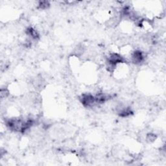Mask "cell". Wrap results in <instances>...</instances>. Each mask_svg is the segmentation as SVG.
<instances>
[{"label":"cell","mask_w":166,"mask_h":166,"mask_svg":"<svg viewBox=\"0 0 166 166\" xmlns=\"http://www.w3.org/2000/svg\"><path fill=\"white\" fill-rule=\"evenodd\" d=\"M145 57L144 53L140 50L134 51L131 55L132 62L136 64H140L142 63L145 60Z\"/></svg>","instance_id":"2"},{"label":"cell","mask_w":166,"mask_h":166,"mask_svg":"<svg viewBox=\"0 0 166 166\" xmlns=\"http://www.w3.org/2000/svg\"><path fill=\"white\" fill-rule=\"evenodd\" d=\"M49 3L48 2H40L38 4V7L39 8H42V9H46L49 7Z\"/></svg>","instance_id":"4"},{"label":"cell","mask_w":166,"mask_h":166,"mask_svg":"<svg viewBox=\"0 0 166 166\" xmlns=\"http://www.w3.org/2000/svg\"><path fill=\"white\" fill-rule=\"evenodd\" d=\"M1 98L2 99H3L7 98L8 96H9V92H8V90L7 88H2L1 89Z\"/></svg>","instance_id":"3"},{"label":"cell","mask_w":166,"mask_h":166,"mask_svg":"<svg viewBox=\"0 0 166 166\" xmlns=\"http://www.w3.org/2000/svg\"><path fill=\"white\" fill-rule=\"evenodd\" d=\"M80 101L85 107L92 108L96 104L95 96L91 93H84L80 96Z\"/></svg>","instance_id":"1"}]
</instances>
